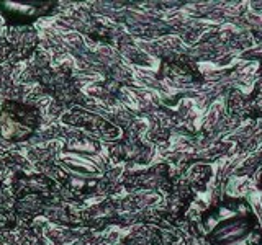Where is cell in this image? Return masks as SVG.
Segmentation results:
<instances>
[{"instance_id": "obj_2", "label": "cell", "mask_w": 262, "mask_h": 245, "mask_svg": "<svg viewBox=\"0 0 262 245\" xmlns=\"http://www.w3.org/2000/svg\"><path fill=\"white\" fill-rule=\"evenodd\" d=\"M61 167L79 178H97L102 175V167L82 154L64 152L61 157Z\"/></svg>"}, {"instance_id": "obj_1", "label": "cell", "mask_w": 262, "mask_h": 245, "mask_svg": "<svg viewBox=\"0 0 262 245\" xmlns=\"http://www.w3.org/2000/svg\"><path fill=\"white\" fill-rule=\"evenodd\" d=\"M251 224L246 219H229L213 231L208 239L213 245H234L251 234Z\"/></svg>"}]
</instances>
